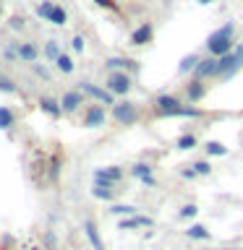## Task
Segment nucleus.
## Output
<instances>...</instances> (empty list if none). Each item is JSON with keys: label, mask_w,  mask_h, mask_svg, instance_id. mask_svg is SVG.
<instances>
[{"label": "nucleus", "mask_w": 243, "mask_h": 250, "mask_svg": "<svg viewBox=\"0 0 243 250\" xmlns=\"http://www.w3.org/2000/svg\"><path fill=\"white\" fill-rule=\"evenodd\" d=\"M84 125H86V128H99V125H105V107H102V104H89V107H86Z\"/></svg>", "instance_id": "obj_12"}, {"label": "nucleus", "mask_w": 243, "mask_h": 250, "mask_svg": "<svg viewBox=\"0 0 243 250\" xmlns=\"http://www.w3.org/2000/svg\"><path fill=\"white\" fill-rule=\"evenodd\" d=\"M204 151H207L209 156H225L227 154V146L222 144V141H209V144L204 146Z\"/></svg>", "instance_id": "obj_23"}, {"label": "nucleus", "mask_w": 243, "mask_h": 250, "mask_svg": "<svg viewBox=\"0 0 243 250\" xmlns=\"http://www.w3.org/2000/svg\"><path fill=\"white\" fill-rule=\"evenodd\" d=\"M13 125V115L8 107H0V128H11Z\"/></svg>", "instance_id": "obj_29"}, {"label": "nucleus", "mask_w": 243, "mask_h": 250, "mask_svg": "<svg viewBox=\"0 0 243 250\" xmlns=\"http://www.w3.org/2000/svg\"><path fill=\"white\" fill-rule=\"evenodd\" d=\"M152 39H154V26L149 21L139 23V26L131 31V44H136V47H144V44L152 42Z\"/></svg>", "instance_id": "obj_8"}, {"label": "nucleus", "mask_w": 243, "mask_h": 250, "mask_svg": "<svg viewBox=\"0 0 243 250\" xmlns=\"http://www.w3.org/2000/svg\"><path fill=\"white\" fill-rule=\"evenodd\" d=\"M180 177H183V180H194V177H199V175H196L194 167H183V169H180Z\"/></svg>", "instance_id": "obj_33"}, {"label": "nucleus", "mask_w": 243, "mask_h": 250, "mask_svg": "<svg viewBox=\"0 0 243 250\" xmlns=\"http://www.w3.org/2000/svg\"><path fill=\"white\" fill-rule=\"evenodd\" d=\"M199 5H212V3H217V0H196Z\"/></svg>", "instance_id": "obj_35"}, {"label": "nucleus", "mask_w": 243, "mask_h": 250, "mask_svg": "<svg viewBox=\"0 0 243 250\" xmlns=\"http://www.w3.org/2000/svg\"><path fill=\"white\" fill-rule=\"evenodd\" d=\"M39 11V16H42V19H47L50 23H55V26H63V23L68 21V16H66V11H63L60 5H52V3H42L37 8Z\"/></svg>", "instance_id": "obj_7"}, {"label": "nucleus", "mask_w": 243, "mask_h": 250, "mask_svg": "<svg viewBox=\"0 0 243 250\" xmlns=\"http://www.w3.org/2000/svg\"><path fill=\"white\" fill-rule=\"evenodd\" d=\"M152 169H154V167H152L149 162H136V164L131 167V175L136 177V180H141L144 185L154 188V185H157V180H154V175H152Z\"/></svg>", "instance_id": "obj_10"}, {"label": "nucleus", "mask_w": 243, "mask_h": 250, "mask_svg": "<svg viewBox=\"0 0 243 250\" xmlns=\"http://www.w3.org/2000/svg\"><path fill=\"white\" fill-rule=\"evenodd\" d=\"M123 180V167H105L94 172V183H107V185H118Z\"/></svg>", "instance_id": "obj_13"}, {"label": "nucleus", "mask_w": 243, "mask_h": 250, "mask_svg": "<svg viewBox=\"0 0 243 250\" xmlns=\"http://www.w3.org/2000/svg\"><path fill=\"white\" fill-rule=\"evenodd\" d=\"M107 68L110 70H139V62L136 60H131V58H110L107 60Z\"/></svg>", "instance_id": "obj_18"}, {"label": "nucleus", "mask_w": 243, "mask_h": 250, "mask_svg": "<svg viewBox=\"0 0 243 250\" xmlns=\"http://www.w3.org/2000/svg\"><path fill=\"white\" fill-rule=\"evenodd\" d=\"M19 55H21V60H37V47L34 44H21Z\"/></svg>", "instance_id": "obj_26"}, {"label": "nucleus", "mask_w": 243, "mask_h": 250, "mask_svg": "<svg viewBox=\"0 0 243 250\" xmlns=\"http://www.w3.org/2000/svg\"><path fill=\"white\" fill-rule=\"evenodd\" d=\"M113 117H115V123H121V125H133L139 120V107L133 104V102H115Z\"/></svg>", "instance_id": "obj_5"}, {"label": "nucleus", "mask_w": 243, "mask_h": 250, "mask_svg": "<svg viewBox=\"0 0 243 250\" xmlns=\"http://www.w3.org/2000/svg\"><path fill=\"white\" fill-rule=\"evenodd\" d=\"M131 86H133V81H131V76L125 73V70H113L105 89L113 94V97H125V94L131 91Z\"/></svg>", "instance_id": "obj_4"}, {"label": "nucleus", "mask_w": 243, "mask_h": 250, "mask_svg": "<svg viewBox=\"0 0 243 250\" xmlns=\"http://www.w3.org/2000/svg\"><path fill=\"white\" fill-rule=\"evenodd\" d=\"M204 97H207V81H196V78H191V83L186 86V102L188 104H199Z\"/></svg>", "instance_id": "obj_11"}, {"label": "nucleus", "mask_w": 243, "mask_h": 250, "mask_svg": "<svg viewBox=\"0 0 243 250\" xmlns=\"http://www.w3.org/2000/svg\"><path fill=\"white\" fill-rule=\"evenodd\" d=\"M39 107H42L47 115H52V117H58V115L63 112L60 102H55V99H50V97H42V99H39Z\"/></svg>", "instance_id": "obj_21"}, {"label": "nucleus", "mask_w": 243, "mask_h": 250, "mask_svg": "<svg viewBox=\"0 0 243 250\" xmlns=\"http://www.w3.org/2000/svg\"><path fill=\"white\" fill-rule=\"evenodd\" d=\"M0 91H8V94H11V91H16V86H13V81H11V78L0 76Z\"/></svg>", "instance_id": "obj_31"}, {"label": "nucleus", "mask_w": 243, "mask_h": 250, "mask_svg": "<svg viewBox=\"0 0 243 250\" xmlns=\"http://www.w3.org/2000/svg\"><path fill=\"white\" fill-rule=\"evenodd\" d=\"M241 68H243V47H233V52L219 58V76L217 78H233Z\"/></svg>", "instance_id": "obj_3"}, {"label": "nucleus", "mask_w": 243, "mask_h": 250, "mask_svg": "<svg viewBox=\"0 0 243 250\" xmlns=\"http://www.w3.org/2000/svg\"><path fill=\"white\" fill-rule=\"evenodd\" d=\"M196 214H199V206H196V203H186V206L178 211V219H194Z\"/></svg>", "instance_id": "obj_27"}, {"label": "nucleus", "mask_w": 243, "mask_h": 250, "mask_svg": "<svg viewBox=\"0 0 243 250\" xmlns=\"http://www.w3.org/2000/svg\"><path fill=\"white\" fill-rule=\"evenodd\" d=\"M92 195L99 201H113L115 198V185H107V183H94L92 188Z\"/></svg>", "instance_id": "obj_17"}, {"label": "nucleus", "mask_w": 243, "mask_h": 250, "mask_svg": "<svg viewBox=\"0 0 243 250\" xmlns=\"http://www.w3.org/2000/svg\"><path fill=\"white\" fill-rule=\"evenodd\" d=\"M154 222L149 216H141V214H133V216H123L121 219V229H139V227H152Z\"/></svg>", "instance_id": "obj_16"}, {"label": "nucleus", "mask_w": 243, "mask_h": 250, "mask_svg": "<svg viewBox=\"0 0 243 250\" xmlns=\"http://www.w3.org/2000/svg\"><path fill=\"white\" fill-rule=\"evenodd\" d=\"M71 44H73L76 52H81L84 50V37H73V42H71Z\"/></svg>", "instance_id": "obj_34"}, {"label": "nucleus", "mask_w": 243, "mask_h": 250, "mask_svg": "<svg viewBox=\"0 0 243 250\" xmlns=\"http://www.w3.org/2000/svg\"><path fill=\"white\" fill-rule=\"evenodd\" d=\"M233 37H235V23L227 21L225 26L215 29L207 37V52L212 55V58H222V55L233 52V47H235V39Z\"/></svg>", "instance_id": "obj_2"}, {"label": "nucleus", "mask_w": 243, "mask_h": 250, "mask_svg": "<svg viewBox=\"0 0 243 250\" xmlns=\"http://www.w3.org/2000/svg\"><path fill=\"white\" fill-rule=\"evenodd\" d=\"M84 234H86V240H89L92 250H105V242H102L99 229H97V224H94L92 219H86V222H84Z\"/></svg>", "instance_id": "obj_14"}, {"label": "nucleus", "mask_w": 243, "mask_h": 250, "mask_svg": "<svg viewBox=\"0 0 243 250\" xmlns=\"http://www.w3.org/2000/svg\"><path fill=\"white\" fill-rule=\"evenodd\" d=\"M165 3H172V0H165Z\"/></svg>", "instance_id": "obj_36"}, {"label": "nucleus", "mask_w": 243, "mask_h": 250, "mask_svg": "<svg viewBox=\"0 0 243 250\" xmlns=\"http://www.w3.org/2000/svg\"><path fill=\"white\" fill-rule=\"evenodd\" d=\"M110 211L118 214V216H133V214H136V206H128V203H115Z\"/></svg>", "instance_id": "obj_25"}, {"label": "nucleus", "mask_w": 243, "mask_h": 250, "mask_svg": "<svg viewBox=\"0 0 243 250\" xmlns=\"http://www.w3.org/2000/svg\"><path fill=\"white\" fill-rule=\"evenodd\" d=\"M45 55H47V58H58V55H60V47H58V42H47V47H45Z\"/></svg>", "instance_id": "obj_30"}, {"label": "nucleus", "mask_w": 243, "mask_h": 250, "mask_svg": "<svg viewBox=\"0 0 243 250\" xmlns=\"http://www.w3.org/2000/svg\"><path fill=\"white\" fill-rule=\"evenodd\" d=\"M199 60H201L199 55H186V58L178 62V73H194V68L199 65Z\"/></svg>", "instance_id": "obj_22"}, {"label": "nucleus", "mask_w": 243, "mask_h": 250, "mask_svg": "<svg viewBox=\"0 0 243 250\" xmlns=\"http://www.w3.org/2000/svg\"><path fill=\"white\" fill-rule=\"evenodd\" d=\"M81 91L89 94L92 99H97L99 104H115V97H113L107 89H102V86H94V83H89V81H81Z\"/></svg>", "instance_id": "obj_9"}, {"label": "nucleus", "mask_w": 243, "mask_h": 250, "mask_svg": "<svg viewBox=\"0 0 243 250\" xmlns=\"http://www.w3.org/2000/svg\"><path fill=\"white\" fill-rule=\"evenodd\" d=\"M97 5H102V8H107V11H118V3L115 0H94Z\"/></svg>", "instance_id": "obj_32"}, {"label": "nucleus", "mask_w": 243, "mask_h": 250, "mask_svg": "<svg viewBox=\"0 0 243 250\" xmlns=\"http://www.w3.org/2000/svg\"><path fill=\"white\" fill-rule=\"evenodd\" d=\"M175 146L180 148V151H191V148H196V146H199V138H196L194 133H183V136H178Z\"/></svg>", "instance_id": "obj_20"}, {"label": "nucleus", "mask_w": 243, "mask_h": 250, "mask_svg": "<svg viewBox=\"0 0 243 250\" xmlns=\"http://www.w3.org/2000/svg\"><path fill=\"white\" fill-rule=\"evenodd\" d=\"M186 237H188V240H209L212 232H209L204 224H191V227L186 229Z\"/></svg>", "instance_id": "obj_19"}, {"label": "nucleus", "mask_w": 243, "mask_h": 250, "mask_svg": "<svg viewBox=\"0 0 243 250\" xmlns=\"http://www.w3.org/2000/svg\"><path fill=\"white\" fill-rule=\"evenodd\" d=\"M154 115L157 117H201L204 112L196 104H183L172 94H160L154 99Z\"/></svg>", "instance_id": "obj_1"}, {"label": "nucleus", "mask_w": 243, "mask_h": 250, "mask_svg": "<svg viewBox=\"0 0 243 250\" xmlns=\"http://www.w3.org/2000/svg\"><path fill=\"white\" fill-rule=\"evenodd\" d=\"M191 167L196 169V175H212V164H209L207 159H196Z\"/></svg>", "instance_id": "obj_28"}, {"label": "nucleus", "mask_w": 243, "mask_h": 250, "mask_svg": "<svg viewBox=\"0 0 243 250\" xmlns=\"http://www.w3.org/2000/svg\"><path fill=\"white\" fill-rule=\"evenodd\" d=\"M55 65H58V70H63V73H71V70H73V60L60 52L58 58H55Z\"/></svg>", "instance_id": "obj_24"}, {"label": "nucleus", "mask_w": 243, "mask_h": 250, "mask_svg": "<svg viewBox=\"0 0 243 250\" xmlns=\"http://www.w3.org/2000/svg\"><path fill=\"white\" fill-rule=\"evenodd\" d=\"M81 104H84L81 91H66V94H63V99H60L63 112H76V109L81 107Z\"/></svg>", "instance_id": "obj_15"}, {"label": "nucleus", "mask_w": 243, "mask_h": 250, "mask_svg": "<svg viewBox=\"0 0 243 250\" xmlns=\"http://www.w3.org/2000/svg\"><path fill=\"white\" fill-rule=\"evenodd\" d=\"M219 76V58H201L199 65L194 68V78L196 81H209V78H217Z\"/></svg>", "instance_id": "obj_6"}]
</instances>
